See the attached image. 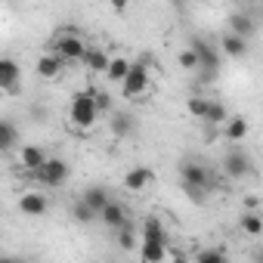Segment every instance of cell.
<instances>
[{
    "label": "cell",
    "mask_w": 263,
    "mask_h": 263,
    "mask_svg": "<svg viewBox=\"0 0 263 263\" xmlns=\"http://www.w3.org/2000/svg\"><path fill=\"white\" fill-rule=\"evenodd\" d=\"M189 50H192V53H195V59H198L201 81H214V78L220 74V53H217L208 41H201V37H195V41L189 44Z\"/></svg>",
    "instance_id": "cell-6"
},
{
    "label": "cell",
    "mask_w": 263,
    "mask_h": 263,
    "mask_svg": "<svg viewBox=\"0 0 263 263\" xmlns=\"http://www.w3.org/2000/svg\"><path fill=\"white\" fill-rule=\"evenodd\" d=\"M180 174H183V192H186L195 204H204V195H208L211 189H217L214 171L204 167V164H198V161H186V164L180 167Z\"/></svg>",
    "instance_id": "cell-1"
},
{
    "label": "cell",
    "mask_w": 263,
    "mask_h": 263,
    "mask_svg": "<svg viewBox=\"0 0 263 263\" xmlns=\"http://www.w3.org/2000/svg\"><path fill=\"white\" fill-rule=\"evenodd\" d=\"M238 226H241V232H248V235H263V214L260 211H245L241 217H238Z\"/></svg>",
    "instance_id": "cell-20"
},
{
    "label": "cell",
    "mask_w": 263,
    "mask_h": 263,
    "mask_svg": "<svg viewBox=\"0 0 263 263\" xmlns=\"http://www.w3.org/2000/svg\"><path fill=\"white\" fill-rule=\"evenodd\" d=\"M71 217H74V223H81V226H87V223H93V220H96V214H93V211H90V208H87L81 198L74 201V208H71Z\"/></svg>",
    "instance_id": "cell-26"
},
{
    "label": "cell",
    "mask_w": 263,
    "mask_h": 263,
    "mask_svg": "<svg viewBox=\"0 0 263 263\" xmlns=\"http://www.w3.org/2000/svg\"><path fill=\"white\" fill-rule=\"evenodd\" d=\"M220 50L226 53V56H232V59H241V56H248V41H241V37H235V34H223V41H220Z\"/></svg>",
    "instance_id": "cell-19"
},
{
    "label": "cell",
    "mask_w": 263,
    "mask_h": 263,
    "mask_svg": "<svg viewBox=\"0 0 263 263\" xmlns=\"http://www.w3.org/2000/svg\"><path fill=\"white\" fill-rule=\"evenodd\" d=\"M47 208H50V201L44 198V192H25V195L19 198V211H22L25 217H44Z\"/></svg>",
    "instance_id": "cell-13"
},
{
    "label": "cell",
    "mask_w": 263,
    "mask_h": 263,
    "mask_svg": "<svg viewBox=\"0 0 263 263\" xmlns=\"http://www.w3.org/2000/svg\"><path fill=\"white\" fill-rule=\"evenodd\" d=\"M16 143H19V130H16V124L7 121V118H0V152H10Z\"/></svg>",
    "instance_id": "cell-21"
},
{
    "label": "cell",
    "mask_w": 263,
    "mask_h": 263,
    "mask_svg": "<svg viewBox=\"0 0 263 263\" xmlns=\"http://www.w3.org/2000/svg\"><path fill=\"white\" fill-rule=\"evenodd\" d=\"M81 201H84L93 214H99V211L111 201V195H108V189H105V186H90V189L81 195Z\"/></svg>",
    "instance_id": "cell-17"
},
{
    "label": "cell",
    "mask_w": 263,
    "mask_h": 263,
    "mask_svg": "<svg viewBox=\"0 0 263 263\" xmlns=\"http://www.w3.org/2000/svg\"><path fill=\"white\" fill-rule=\"evenodd\" d=\"M137 127V118L130 111H111V134L115 137H130Z\"/></svg>",
    "instance_id": "cell-18"
},
{
    "label": "cell",
    "mask_w": 263,
    "mask_h": 263,
    "mask_svg": "<svg viewBox=\"0 0 263 263\" xmlns=\"http://www.w3.org/2000/svg\"><path fill=\"white\" fill-rule=\"evenodd\" d=\"M47 158H50V155H47V149H41V146H34V143L19 146V167H22L28 177H31L34 171H41Z\"/></svg>",
    "instance_id": "cell-11"
},
{
    "label": "cell",
    "mask_w": 263,
    "mask_h": 263,
    "mask_svg": "<svg viewBox=\"0 0 263 263\" xmlns=\"http://www.w3.org/2000/svg\"><path fill=\"white\" fill-rule=\"evenodd\" d=\"M62 68H65V62H62L59 56H53V53H44V56L37 59V65H34V71H37L44 81L59 78V74H62Z\"/></svg>",
    "instance_id": "cell-15"
},
{
    "label": "cell",
    "mask_w": 263,
    "mask_h": 263,
    "mask_svg": "<svg viewBox=\"0 0 263 263\" xmlns=\"http://www.w3.org/2000/svg\"><path fill=\"white\" fill-rule=\"evenodd\" d=\"M254 31H257V25H254V19H251L248 13H232V16H229V34L248 41Z\"/></svg>",
    "instance_id": "cell-16"
},
{
    "label": "cell",
    "mask_w": 263,
    "mask_h": 263,
    "mask_svg": "<svg viewBox=\"0 0 263 263\" xmlns=\"http://www.w3.org/2000/svg\"><path fill=\"white\" fill-rule=\"evenodd\" d=\"M96 118H99V111H96V105H93V87L78 90V93L71 96V102H68V121H71L78 130H90V127L96 124Z\"/></svg>",
    "instance_id": "cell-3"
},
{
    "label": "cell",
    "mask_w": 263,
    "mask_h": 263,
    "mask_svg": "<svg viewBox=\"0 0 263 263\" xmlns=\"http://www.w3.org/2000/svg\"><path fill=\"white\" fill-rule=\"evenodd\" d=\"M93 105H96V111H111V93L93 87Z\"/></svg>",
    "instance_id": "cell-29"
},
{
    "label": "cell",
    "mask_w": 263,
    "mask_h": 263,
    "mask_svg": "<svg viewBox=\"0 0 263 263\" xmlns=\"http://www.w3.org/2000/svg\"><path fill=\"white\" fill-rule=\"evenodd\" d=\"M115 241H118V248H121V251H134V248H137V241H140V238H137V226H134V223L121 226V229L115 232Z\"/></svg>",
    "instance_id": "cell-23"
},
{
    "label": "cell",
    "mask_w": 263,
    "mask_h": 263,
    "mask_svg": "<svg viewBox=\"0 0 263 263\" xmlns=\"http://www.w3.org/2000/svg\"><path fill=\"white\" fill-rule=\"evenodd\" d=\"M152 177H155L152 167H143V164H140V167H130V171L124 174V189H127V192H143V189L152 183Z\"/></svg>",
    "instance_id": "cell-12"
},
{
    "label": "cell",
    "mask_w": 263,
    "mask_h": 263,
    "mask_svg": "<svg viewBox=\"0 0 263 263\" xmlns=\"http://www.w3.org/2000/svg\"><path fill=\"white\" fill-rule=\"evenodd\" d=\"M31 180H37L41 186H50V189H59L65 180H68V164L62 158H47L41 171L31 174Z\"/></svg>",
    "instance_id": "cell-7"
},
{
    "label": "cell",
    "mask_w": 263,
    "mask_h": 263,
    "mask_svg": "<svg viewBox=\"0 0 263 263\" xmlns=\"http://www.w3.org/2000/svg\"><path fill=\"white\" fill-rule=\"evenodd\" d=\"M177 62H180V68H183V71H198V59H195V53H192L189 47H186V50H180Z\"/></svg>",
    "instance_id": "cell-27"
},
{
    "label": "cell",
    "mask_w": 263,
    "mask_h": 263,
    "mask_svg": "<svg viewBox=\"0 0 263 263\" xmlns=\"http://www.w3.org/2000/svg\"><path fill=\"white\" fill-rule=\"evenodd\" d=\"M195 263H226V257H223V251L208 248V251H198L195 254Z\"/></svg>",
    "instance_id": "cell-28"
},
{
    "label": "cell",
    "mask_w": 263,
    "mask_h": 263,
    "mask_svg": "<svg viewBox=\"0 0 263 263\" xmlns=\"http://www.w3.org/2000/svg\"><path fill=\"white\" fill-rule=\"evenodd\" d=\"M87 41L81 37V31H74V28H65V31H59L56 34V41H53V56H59L62 62H81L84 59V53H87Z\"/></svg>",
    "instance_id": "cell-4"
},
{
    "label": "cell",
    "mask_w": 263,
    "mask_h": 263,
    "mask_svg": "<svg viewBox=\"0 0 263 263\" xmlns=\"http://www.w3.org/2000/svg\"><path fill=\"white\" fill-rule=\"evenodd\" d=\"M7 263H25V260H19V257H16V260H7Z\"/></svg>",
    "instance_id": "cell-31"
},
{
    "label": "cell",
    "mask_w": 263,
    "mask_h": 263,
    "mask_svg": "<svg viewBox=\"0 0 263 263\" xmlns=\"http://www.w3.org/2000/svg\"><path fill=\"white\" fill-rule=\"evenodd\" d=\"M204 124H226V108H223V102H217V99H208V105H204V118H201Z\"/></svg>",
    "instance_id": "cell-25"
},
{
    "label": "cell",
    "mask_w": 263,
    "mask_h": 263,
    "mask_svg": "<svg viewBox=\"0 0 263 263\" xmlns=\"http://www.w3.org/2000/svg\"><path fill=\"white\" fill-rule=\"evenodd\" d=\"M204 105H208V99H204V96H192V99H189V115L201 121V118H204Z\"/></svg>",
    "instance_id": "cell-30"
},
{
    "label": "cell",
    "mask_w": 263,
    "mask_h": 263,
    "mask_svg": "<svg viewBox=\"0 0 263 263\" xmlns=\"http://www.w3.org/2000/svg\"><path fill=\"white\" fill-rule=\"evenodd\" d=\"M167 257V235L158 217L143 220V238H140V260L143 263H164Z\"/></svg>",
    "instance_id": "cell-2"
},
{
    "label": "cell",
    "mask_w": 263,
    "mask_h": 263,
    "mask_svg": "<svg viewBox=\"0 0 263 263\" xmlns=\"http://www.w3.org/2000/svg\"><path fill=\"white\" fill-rule=\"evenodd\" d=\"M96 220H99L102 226H108L111 232H118L121 226H127V223H130V214H127V208H124L121 201H115V198H111V201L96 214Z\"/></svg>",
    "instance_id": "cell-10"
},
{
    "label": "cell",
    "mask_w": 263,
    "mask_h": 263,
    "mask_svg": "<svg viewBox=\"0 0 263 263\" xmlns=\"http://www.w3.org/2000/svg\"><path fill=\"white\" fill-rule=\"evenodd\" d=\"M251 171H254V161H251V155H248L245 149H232V152L223 158V174L232 177V180H241V177H248Z\"/></svg>",
    "instance_id": "cell-8"
},
{
    "label": "cell",
    "mask_w": 263,
    "mask_h": 263,
    "mask_svg": "<svg viewBox=\"0 0 263 263\" xmlns=\"http://www.w3.org/2000/svg\"><path fill=\"white\" fill-rule=\"evenodd\" d=\"M19 78H22L19 62L10 59V56H0V90L7 96H16L19 93Z\"/></svg>",
    "instance_id": "cell-9"
},
{
    "label": "cell",
    "mask_w": 263,
    "mask_h": 263,
    "mask_svg": "<svg viewBox=\"0 0 263 263\" xmlns=\"http://www.w3.org/2000/svg\"><path fill=\"white\" fill-rule=\"evenodd\" d=\"M108 53L105 50H99V47H87V53H84V65H87V71L90 74H105V68H108Z\"/></svg>",
    "instance_id": "cell-14"
},
{
    "label": "cell",
    "mask_w": 263,
    "mask_h": 263,
    "mask_svg": "<svg viewBox=\"0 0 263 263\" xmlns=\"http://www.w3.org/2000/svg\"><path fill=\"white\" fill-rule=\"evenodd\" d=\"M127 71H130V59H124V56H115V59H108L105 78H108V81H115V84H121V81L127 78Z\"/></svg>",
    "instance_id": "cell-22"
},
{
    "label": "cell",
    "mask_w": 263,
    "mask_h": 263,
    "mask_svg": "<svg viewBox=\"0 0 263 263\" xmlns=\"http://www.w3.org/2000/svg\"><path fill=\"white\" fill-rule=\"evenodd\" d=\"M152 87V74H149V65L146 62H130V71L127 78L121 81V93L127 99H137V96H146Z\"/></svg>",
    "instance_id": "cell-5"
},
{
    "label": "cell",
    "mask_w": 263,
    "mask_h": 263,
    "mask_svg": "<svg viewBox=\"0 0 263 263\" xmlns=\"http://www.w3.org/2000/svg\"><path fill=\"white\" fill-rule=\"evenodd\" d=\"M245 137H248V121H245V118L226 121V140H229V143H241Z\"/></svg>",
    "instance_id": "cell-24"
},
{
    "label": "cell",
    "mask_w": 263,
    "mask_h": 263,
    "mask_svg": "<svg viewBox=\"0 0 263 263\" xmlns=\"http://www.w3.org/2000/svg\"><path fill=\"white\" fill-rule=\"evenodd\" d=\"M0 263H7V257H4V251H0Z\"/></svg>",
    "instance_id": "cell-32"
}]
</instances>
